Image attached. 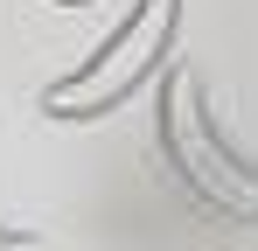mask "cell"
Instances as JSON below:
<instances>
[{
	"label": "cell",
	"mask_w": 258,
	"mask_h": 251,
	"mask_svg": "<svg viewBox=\"0 0 258 251\" xmlns=\"http://www.w3.org/2000/svg\"><path fill=\"white\" fill-rule=\"evenodd\" d=\"M174 35H181V0H133V14L91 49L70 77L42 84V119L77 126V119L119 112L140 84H154L161 70H168Z\"/></svg>",
	"instance_id": "obj_2"
},
{
	"label": "cell",
	"mask_w": 258,
	"mask_h": 251,
	"mask_svg": "<svg viewBox=\"0 0 258 251\" xmlns=\"http://www.w3.org/2000/svg\"><path fill=\"white\" fill-rule=\"evenodd\" d=\"M154 133H161V161L188 189V203H203L223 223H258V167L216 133L203 84L188 63L161 70V105H154Z\"/></svg>",
	"instance_id": "obj_1"
},
{
	"label": "cell",
	"mask_w": 258,
	"mask_h": 251,
	"mask_svg": "<svg viewBox=\"0 0 258 251\" xmlns=\"http://www.w3.org/2000/svg\"><path fill=\"white\" fill-rule=\"evenodd\" d=\"M49 7H91V0H49Z\"/></svg>",
	"instance_id": "obj_4"
},
{
	"label": "cell",
	"mask_w": 258,
	"mask_h": 251,
	"mask_svg": "<svg viewBox=\"0 0 258 251\" xmlns=\"http://www.w3.org/2000/svg\"><path fill=\"white\" fill-rule=\"evenodd\" d=\"M21 244V230H7V223H0V251H14Z\"/></svg>",
	"instance_id": "obj_3"
}]
</instances>
